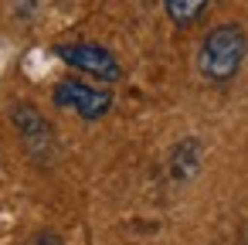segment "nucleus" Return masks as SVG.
Segmentation results:
<instances>
[{
	"label": "nucleus",
	"mask_w": 248,
	"mask_h": 245,
	"mask_svg": "<svg viewBox=\"0 0 248 245\" xmlns=\"http://www.w3.org/2000/svg\"><path fill=\"white\" fill-rule=\"evenodd\" d=\"M248 55V38L238 24H217L207 31L197 51V72L207 82H231L241 72V62Z\"/></svg>",
	"instance_id": "1"
},
{
	"label": "nucleus",
	"mask_w": 248,
	"mask_h": 245,
	"mask_svg": "<svg viewBox=\"0 0 248 245\" xmlns=\"http://www.w3.org/2000/svg\"><path fill=\"white\" fill-rule=\"evenodd\" d=\"M55 51H58V58H62L65 65H72V68H78V72H85V75H92V79H99V82H119V79H123L119 58H116L109 48L95 45V41L58 45Z\"/></svg>",
	"instance_id": "2"
},
{
	"label": "nucleus",
	"mask_w": 248,
	"mask_h": 245,
	"mask_svg": "<svg viewBox=\"0 0 248 245\" xmlns=\"http://www.w3.org/2000/svg\"><path fill=\"white\" fill-rule=\"evenodd\" d=\"M51 99H55V106H62V109H75L85 123H95V119H102V116L112 109V96H109L106 89L85 85V82H78V79H62V82L55 85Z\"/></svg>",
	"instance_id": "3"
},
{
	"label": "nucleus",
	"mask_w": 248,
	"mask_h": 245,
	"mask_svg": "<svg viewBox=\"0 0 248 245\" xmlns=\"http://www.w3.org/2000/svg\"><path fill=\"white\" fill-rule=\"evenodd\" d=\"M11 119H14L21 140L28 143V150H31L34 157H41V153L51 150V126H48V119H45L34 106H14V109H11Z\"/></svg>",
	"instance_id": "4"
},
{
	"label": "nucleus",
	"mask_w": 248,
	"mask_h": 245,
	"mask_svg": "<svg viewBox=\"0 0 248 245\" xmlns=\"http://www.w3.org/2000/svg\"><path fill=\"white\" fill-rule=\"evenodd\" d=\"M211 7V0H163V11L177 28H190L194 21H201V14Z\"/></svg>",
	"instance_id": "5"
},
{
	"label": "nucleus",
	"mask_w": 248,
	"mask_h": 245,
	"mask_svg": "<svg viewBox=\"0 0 248 245\" xmlns=\"http://www.w3.org/2000/svg\"><path fill=\"white\" fill-rule=\"evenodd\" d=\"M34 245H62V242H58V235H55V231H41V235L34 238Z\"/></svg>",
	"instance_id": "6"
}]
</instances>
